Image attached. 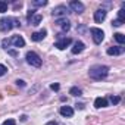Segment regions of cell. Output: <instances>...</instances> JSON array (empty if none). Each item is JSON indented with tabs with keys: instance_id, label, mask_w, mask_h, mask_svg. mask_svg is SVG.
Listing matches in <instances>:
<instances>
[{
	"instance_id": "6da1fadb",
	"label": "cell",
	"mask_w": 125,
	"mask_h": 125,
	"mask_svg": "<svg viewBox=\"0 0 125 125\" xmlns=\"http://www.w3.org/2000/svg\"><path fill=\"white\" fill-rule=\"evenodd\" d=\"M107 74H109V68L104 66V65H94V66H91L90 71H88V75H90L93 80H96V81H100V80L106 78Z\"/></svg>"
},
{
	"instance_id": "7a4b0ae2",
	"label": "cell",
	"mask_w": 125,
	"mask_h": 125,
	"mask_svg": "<svg viewBox=\"0 0 125 125\" xmlns=\"http://www.w3.org/2000/svg\"><path fill=\"white\" fill-rule=\"evenodd\" d=\"M27 62L31 65V66H35V68H40L41 66V63H43V60H41V57L35 53V52H28L27 53Z\"/></svg>"
},
{
	"instance_id": "3957f363",
	"label": "cell",
	"mask_w": 125,
	"mask_h": 125,
	"mask_svg": "<svg viewBox=\"0 0 125 125\" xmlns=\"http://www.w3.org/2000/svg\"><path fill=\"white\" fill-rule=\"evenodd\" d=\"M13 28V18L5 16V18H0V31L2 32H8Z\"/></svg>"
},
{
	"instance_id": "277c9868",
	"label": "cell",
	"mask_w": 125,
	"mask_h": 125,
	"mask_svg": "<svg viewBox=\"0 0 125 125\" xmlns=\"http://www.w3.org/2000/svg\"><path fill=\"white\" fill-rule=\"evenodd\" d=\"M90 32H91V35H93V41L96 43V44H100L102 41H103V38H104V32L100 30V28H90Z\"/></svg>"
},
{
	"instance_id": "5b68a950",
	"label": "cell",
	"mask_w": 125,
	"mask_h": 125,
	"mask_svg": "<svg viewBox=\"0 0 125 125\" xmlns=\"http://www.w3.org/2000/svg\"><path fill=\"white\" fill-rule=\"evenodd\" d=\"M106 15H107V12H106L104 9H97V10L94 12V21H96L97 24H102V22L106 19Z\"/></svg>"
},
{
	"instance_id": "8992f818",
	"label": "cell",
	"mask_w": 125,
	"mask_h": 125,
	"mask_svg": "<svg viewBox=\"0 0 125 125\" xmlns=\"http://www.w3.org/2000/svg\"><path fill=\"white\" fill-rule=\"evenodd\" d=\"M69 8L74 10V12H77V13H83L84 12V5L81 3V2H77V0H72V2L69 3Z\"/></svg>"
},
{
	"instance_id": "52a82bcc",
	"label": "cell",
	"mask_w": 125,
	"mask_h": 125,
	"mask_svg": "<svg viewBox=\"0 0 125 125\" xmlns=\"http://www.w3.org/2000/svg\"><path fill=\"white\" fill-rule=\"evenodd\" d=\"M71 43H72V40H71V38H66V37H65V38H62V40L56 41V43H54V47H57L59 50H65V49H66V47H68V46H69Z\"/></svg>"
},
{
	"instance_id": "ba28073f",
	"label": "cell",
	"mask_w": 125,
	"mask_h": 125,
	"mask_svg": "<svg viewBox=\"0 0 125 125\" xmlns=\"http://www.w3.org/2000/svg\"><path fill=\"white\" fill-rule=\"evenodd\" d=\"M56 24L62 27V31H63V32L69 31V28H71V22H69L66 18H60V19H57V21H56Z\"/></svg>"
},
{
	"instance_id": "9c48e42d",
	"label": "cell",
	"mask_w": 125,
	"mask_h": 125,
	"mask_svg": "<svg viewBox=\"0 0 125 125\" xmlns=\"http://www.w3.org/2000/svg\"><path fill=\"white\" fill-rule=\"evenodd\" d=\"M53 16H60V15H66L68 13V8L63 6V5H60V6H56L53 10H52Z\"/></svg>"
},
{
	"instance_id": "30bf717a",
	"label": "cell",
	"mask_w": 125,
	"mask_h": 125,
	"mask_svg": "<svg viewBox=\"0 0 125 125\" xmlns=\"http://www.w3.org/2000/svg\"><path fill=\"white\" fill-rule=\"evenodd\" d=\"M10 44H13L15 47H24L25 46V40L21 35H13L10 38Z\"/></svg>"
},
{
	"instance_id": "8fae6325",
	"label": "cell",
	"mask_w": 125,
	"mask_h": 125,
	"mask_svg": "<svg viewBox=\"0 0 125 125\" xmlns=\"http://www.w3.org/2000/svg\"><path fill=\"white\" fill-rule=\"evenodd\" d=\"M124 52H125V47H122V46L109 47V49H107V54H109V56H118V54H122Z\"/></svg>"
},
{
	"instance_id": "7c38bea8",
	"label": "cell",
	"mask_w": 125,
	"mask_h": 125,
	"mask_svg": "<svg viewBox=\"0 0 125 125\" xmlns=\"http://www.w3.org/2000/svg\"><path fill=\"white\" fill-rule=\"evenodd\" d=\"M46 34H47L46 30H41V31L32 32V34H31V40H32V41H41V40L46 37Z\"/></svg>"
},
{
	"instance_id": "4fadbf2b",
	"label": "cell",
	"mask_w": 125,
	"mask_h": 125,
	"mask_svg": "<svg viewBox=\"0 0 125 125\" xmlns=\"http://www.w3.org/2000/svg\"><path fill=\"white\" fill-rule=\"evenodd\" d=\"M84 49H85V44H84L83 41H75V44H74V47L71 49V52H72V54H78V53H81Z\"/></svg>"
},
{
	"instance_id": "5bb4252c",
	"label": "cell",
	"mask_w": 125,
	"mask_h": 125,
	"mask_svg": "<svg viewBox=\"0 0 125 125\" xmlns=\"http://www.w3.org/2000/svg\"><path fill=\"white\" fill-rule=\"evenodd\" d=\"M60 115H62V116H66V118H72L74 109H72L71 106H62V107H60Z\"/></svg>"
},
{
	"instance_id": "9a60e30c",
	"label": "cell",
	"mask_w": 125,
	"mask_h": 125,
	"mask_svg": "<svg viewBox=\"0 0 125 125\" xmlns=\"http://www.w3.org/2000/svg\"><path fill=\"white\" fill-rule=\"evenodd\" d=\"M94 106H96L97 109H100V107H106V106H107V100L103 99V97H97V99L94 100Z\"/></svg>"
},
{
	"instance_id": "2e32d148",
	"label": "cell",
	"mask_w": 125,
	"mask_h": 125,
	"mask_svg": "<svg viewBox=\"0 0 125 125\" xmlns=\"http://www.w3.org/2000/svg\"><path fill=\"white\" fill-rule=\"evenodd\" d=\"M41 21H43V16H41V15H34V16L31 18V21H30V24L35 27V25H38V24H40Z\"/></svg>"
},
{
	"instance_id": "e0dca14e",
	"label": "cell",
	"mask_w": 125,
	"mask_h": 125,
	"mask_svg": "<svg viewBox=\"0 0 125 125\" xmlns=\"http://www.w3.org/2000/svg\"><path fill=\"white\" fill-rule=\"evenodd\" d=\"M115 40H116L119 44H124V43H125V35L121 34V32H116V34H115Z\"/></svg>"
},
{
	"instance_id": "ac0fdd59",
	"label": "cell",
	"mask_w": 125,
	"mask_h": 125,
	"mask_svg": "<svg viewBox=\"0 0 125 125\" xmlns=\"http://www.w3.org/2000/svg\"><path fill=\"white\" fill-rule=\"evenodd\" d=\"M69 94H71V96H75V97H78V96H81L83 93H81V90H80L78 87H72V88L69 90Z\"/></svg>"
},
{
	"instance_id": "d6986e66",
	"label": "cell",
	"mask_w": 125,
	"mask_h": 125,
	"mask_svg": "<svg viewBox=\"0 0 125 125\" xmlns=\"http://www.w3.org/2000/svg\"><path fill=\"white\" fill-rule=\"evenodd\" d=\"M5 12H8V3L6 2H0V13H5Z\"/></svg>"
},
{
	"instance_id": "ffe728a7",
	"label": "cell",
	"mask_w": 125,
	"mask_h": 125,
	"mask_svg": "<svg viewBox=\"0 0 125 125\" xmlns=\"http://www.w3.org/2000/svg\"><path fill=\"white\" fill-rule=\"evenodd\" d=\"M118 21H121V22L125 21V10H124V9H121V10L118 12Z\"/></svg>"
},
{
	"instance_id": "44dd1931",
	"label": "cell",
	"mask_w": 125,
	"mask_h": 125,
	"mask_svg": "<svg viewBox=\"0 0 125 125\" xmlns=\"http://www.w3.org/2000/svg\"><path fill=\"white\" fill-rule=\"evenodd\" d=\"M2 46H3L6 50H9V47H10V38H3V41H2Z\"/></svg>"
},
{
	"instance_id": "7402d4cb",
	"label": "cell",
	"mask_w": 125,
	"mask_h": 125,
	"mask_svg": "<svg viewBox=\"0 0 125 125\" xmlns=\"http://www.w3.org/2000/svg\"><path fill=\"white\" fill-rule=\"evenodd\" d=\"M32 5H34V6H46L47 2H46V0H34Z\"/></svg>"
},
{
	"instance_id": "603a6c76",
	"label": "cell",
	"mask_w": 125,
	"mask_h": 125,
	"mask_svg": "<svg viewBox=\"0 0 125 125\" xmlns=\"http://www.w3.org/2000/svg\"><path fill=\"white\" fill-rule=\"evenodd\" d=\"M110 102H112L113 104H118V103L121 102V97H118V96H110Z\"/></svg>"
},
{
	"instance_id": "cb8c5ba5",
	"label": "cell",
	"mask_w": 125,
	"mask_h": 125,
	"mask_svg": "<svg viewBox=\"0 0 125 125\" xmlns=\"http://www.w3.org/2000/svg\"><path fill=\"white\" fill-rule=\"evenodd\" d=\"M34 13H35V10H34V9H30V10H28V13H27V19H28V22H30V21H31V18L34 16Z\"/></svg>"
},
{
	"instance_id": "d4e9b609",
	"label": "cell",
	"mask_w": 125,
	"mask_h": 125,
	"mask_svg": "<svg viewBox=\"0 0 125 125\" xmlns=\"http://www.w3.org/2000/svg\"><path fill=\"white\" fill-rule=\"evenodd\" d=\"M6 72H8V68L5 65H0V77H3Z\"/></svg>"
},
{
	"instance_id": "484cf974",
	"label": "cell",
	"mask_w": 125,
	"mask_h": 125,
	"mask_svg": "<svg viewBox=\"0 0 125 125\" xmlns=\"http://www.w3.org/2000/svg\"><path fill=\"white\" fill-rule=\"evenodd\" d=\"M3 125H16V122H15L13 119H6V121L3 122Z\"/></svg>"
},
{
	"instance_id": "4316f807",
	"label": "cell",
	"mask_w": 125,
	"mask_h": 125,
	"mask_svg": "<svg viewBox=\"0 0 125 125\" xmlns=\"http://www.w3.org/2000/svg\"><path fill=\"white\" fill-rule=\"evenodd\" d=\"M112 25H113V27H121V25H122V22H121V21H118V19H115V21L112 22Z\"/></svg>"
},
{
	"instance_id": "83f0119b",
	"label": "cell",
	"mask_w": 125,
	"mask_h": 125,
	"mask_svg": "<svg viewBox=\"0 0 125 125\" xmlns=\"http://www.w3.org/2000/svg\"><path fill=\"white\" fill-rule=\"evenodd\" d=\"M8 53H9L10 56H18V52H16V50H10V49H9V50H8Z\"/></svg>"
},
{
	"instance_id": "f1b7e54d",
	"label": "cell",
	"mask_w": 125,
	"mask_h": 125,
	"mask_svg": "<svg viewBox=\"0 0 125 125\" xmlns=\"http://www.w3.org/2000/svg\"><path fill=\"white\" fill-rule=\"evenodd\" d=\"M16 85H19V87H25V81H22V80H18V81H16Z\"/></svg>"
},
{
	"instance_id": "f546056e",
	"label": "cell",
	"mask_w": 125,
	"mask_h": 125,
	"mask_svg": "<svg viewBox=\"0 0 125 125\" xmlns=\"http://www.w3.org/2000/svg\"><path fill=\"white\" fill-rule=\"evenodd\" d=\"M50 88H52V90H54V91H57V90H59V84H52V85H50Z\"/></svg>"
},
{
	"instance_id": "4dcf8cb0",
	"label": "cell",
	"mask_w": 125,
	"mask_h": 125,
	"mask_svg": "<svg viewBox=\"0 0 125 125\" xmlns=\"http://www.w3.org/2000/svg\"><path fill=\"white\" fill-rule=\"evenodd\" d=\"M75 106H77V109H84V104H83V103H80V104H78V103H77V104H75Z\"/></svg>"
},
{
	"instance_id": "1f68e13d",
	"label": "cell",
	"mask_w": 125,
	"mask_h": 125,
	"mask_svg": "<svg viewBox=\"0 0 125 125\" xmlns=\"http://www.w3.org/2000/svg\"><path fill=\"white\" fill-rule=\"evenodd\" d=\"M46 125H57V122H56V121H50V122H47Z\"/></svg>"
}]
</instances>
